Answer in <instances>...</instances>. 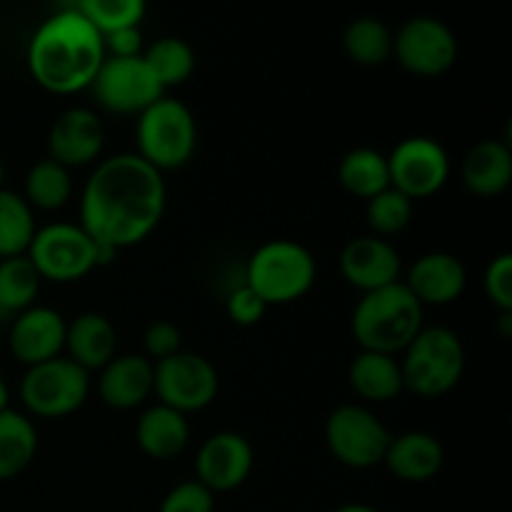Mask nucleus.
Returning a JSON list of instances; mask_svg holds the SVG:
<instances>
[{
    "mask_svg": "<svg viewBox=\"0 0 512 512\" xmlns=\"http://www.w3.org/2000/svg\"><path fill=\"white\" fill-rule=\"evenodd\" d=\"M143 348L145 358L150 363H158V360H165L183 350V335H180L178 325H173L170 320H155L145 328Z\"/></svg>",
    "mask_w": 512,
    "mask_h": 512,
    "instance_id": "obj_36",
    "label": "nucleus"
},
{
    "mask_svg": "<svg viewBox=\"0 0 512 512\" xmlns=\"http://www.w3.org/2000/svg\"><path fill=\"white\" fill-rule=\"evenodd\" d=\"M390 188L420 200L440 193L450 178V158L443 145L428 135L400 140L388 155Z\"/></svg>",
    "mask_w": 512,
    "mask_h": 512,
    "instance_id": "obj_13",
    "label": "nucleus"
},
{
    "mask_svg": "<svg viewBox=\"0 0 512 512\" xmlns=\"http://www.w3.org/2000/svg\"><path fill=\"white\" fill-rule=\"evenodd\" d=\"M408 285L410 293L418 298V303L433 305H450L465 293L468 285V270H465L463 260L453 253H443V250H433L425 253L410 265L408 278L403 280Z\"/></svg>",
    "mask_w": 512,
    "mask_h": 512,
    "instance_id": "obj_18",
    "label": "nucleus"
},
{
    "mask_svg": "<svg viewBox=\"0 0 512 512\" xmlns=\"http://www.w3.org/2000/svg\"><path fill=\"white\" fill-rule=\"evenodd\" d=\"M135 143L140 158L158 173L178 170L193 160L198 148V123L193 110L180 100L163 95L138 115Z\"/></svg>",
    "mask_w": 512,
    "mask_h": 512,
    "instance_id": "obj_6",
    "label": "nucleus"
},
{
    "mask_svg": "<svg viewBox=\"0 0 512 512\" xmlns=\"http://www.w3.org/2000/svg\"><path fill=\"white\" fill-rule=\"evenodd\" d=\"M218 390V370L200 353L180 350L153 363V393L158 395V403L178 413H200L218 398Z\"/></svg>",
    "mask_w": 512,
    "mask_h": 512,
    "instance_id": "obj_10",
    "label": "nucleus"
},
{
    "mask_svg": "<svg viewBox=\"0 0 512 512\" xmlns=\"http://www.w3.org/2000/svg\"><path fill=\"white\" fill-rule=\"evenodd\" d=\"M253 445L233 430H223L205 440L195 455V475L213 495L238 490L253 473Z\"/></svg>",
    "mask_w": 512,
    "mask_h": 512,
    "instance_id": "obj_14",
    "label": "nucleus"
},
{
    "mask_svg": "<svg viewBox=\"0 0 512 512\" xmlns=\"http://www.w3.org/2000/svg\"><path fill=\"white\" fill-rule=\"evenodd\" d=\"M65 358L93 373L105 368L118 353V330L103 313H80L65 325Z\"/></svg>",
    "mask_w": 512,
    "mask_h": 512,
    "instance_id": "obj_21",
    "label": "nucleus"
},
{
    "mask_svg": "<svg viewBox=\"0 0 512 512\" xmlns=\"http://www.w3.org/2000/svg\"><path fill=\"white\" fill-rule=\"evenodd\" d=\"M338 180L345 193L368 203L370 198L390 188L388 155L373 148H353L340 160Z\"/></svg>",
    "mask_w": 512,
    "mask_h": 512,
    "instance_id": "obj_26",
    "label": "nucleus"
},
{
    "mask_svg": "<svg viewBox=\"0 0 512 512\" xmlns=\"http://www.w3.org/2000/svg\"><path fill=\"white\" fill-rule=\"evenodd\" d=\"M25 255L38 270L40 280L50 283H75L93 273L98 265L115 260L113 253L95 245L80 223H50L38 228Z\"/></svg>",
    "mask_w": 512,
    "mask_h": 512,
    "instance_id": "obj_7",
    "label": "nucleus"
},
{
    "mask_svg": "<svg viewBox=\"0 0 512 512\" xmlns=\"http://www.w3.org/2000/svg\"><path fill=\"white\" fill-rule=\"evenodd\" d=\"M65 318L45 305H30L15 315L8 333V348L25 368L53 360L65 348Z\"/></svg>",
    "mask_w": 512,
    "mask_h": 512,
    "instance_id": "obj_17",
    "label": "nucleus"
},
{
    "mask_svg": "<svg viewBox=\"0 0 512 512\" xmlns=\"http://www.w3.org/2000/svg\"><path fill=\"white\" fill-rule=\"evenodd\" d=\"M90 90L95 95V103L113 115H140L165 95L163 85L158 83L143 55L138 58L105 55Z\"/></svg>",
    "mask_w": 512,
    "mask_h": 512,
    "instance_id": "obj_12",
    "label": "nucleus"
},
{
    "mask_svg": "<svg viewBox=\"0 0 512 512\" xmlns=\"http://www.w3.org/2000/svg\"><path fill=\"white\" fill-rule=\"evenodd\" d=\"M8 400H10V393H8V383L3 380V375H0V413H3L5 408H8Z\"/></svg>",
    "mask_w": 512,
    "mask_h": 512,
    "instance_id": "obj_40",
    "label": "nucleus"
},
{
    "mask_svg": "<svg viewBox=\"0 0 512 512\" xmlns=\"http://www.w3.org/2000/svg\"><path fill=\"white\" fill-rule=\"evenodd\" d=\"M158 512H215V495L198 480H185L165 495Z\"/></svg>",
    "mask_w": 512,
    "mask_h": 512,
    "instance_id": "obj_35",
    "label": "nucleus"
},
{
    "mask_svg": "<svg viewBox=\"0 0 512 512\" xmlns=\"http://www.w3.org/2000/svg\"><path fill=\"white\" fill-rule=\"evenodd\" d=\"M143 60L153 70L163 90L188 83L190 75L195 73L193 45L183 38H175V35H165V38H158L153 45H148L143 50Z\"/></svg>",
    "mask_w": 512,
    "mask_h": 512,
    "instance_id": "obj_30",
    "label": "nucleus"
},
{
    "mask_svg": "<svg viewBox=\"0 0 512 512\" xmlns=\"http://www.w3.org/2000/svg\"><path fill=\"white\" fill-rule=\"evenodd\" d=\"M335 512H378L373 505H365V503H348L343 508H338Z\"/></svg>",
    "mask_w": 512,
    "mask_h": 512,
    "instance_id": "obj_39",
    "label": "nucleus"
},
{
    "mask_svg": "<svg viewBox=\"0 0 512 512\" xmlns=\"http://www.w3.org/2000/svg\"><path fill=\"white\" fill-rule=\"evenodd\" d=\"M423 305L403 280L360 295L350 315V330L360 350L398 358L423 328Z\"/></svg>",
    "mask_w": 512,
    "mask_h": 512,
    "instance_id": "obj_3",
    "label": "nucleus"
},
{
    "mask_svg": "<svg viewBox=\"0 0 512 512\" xmlns=\"http://www.w3.org/2000/svg\"><path fill=\"white\" fill-rule=\"evenodd\" d=\"M365 218H368L370 230L378 238L388 240L390 235L403 233L413 220V200L405 198L395 188L383 190L365 205Z\"/></svg>",
    "mask_w": 512,
    "mask_h": 512,
    "instance_id": "obj_33",
    "label": "nucleus"
},
{
    "mask_svg": "<svg viewBox=\"0 0 512 512\" xmlns=\"http://www.w3.org/2000/svg\"><path fill=\"white\" fill-rule=\"evenodd\" d=\"M135 443L153 460L178 458L190 443L188 415L163 403L153 405L135 423Z\"/></svg>",
    "mask_w": 512,
    "mask_h": 512,
    "instance_id": "obj_23",
    "label": "nucleus"
},
{
    "mask_svg": "<svg viewBox=\"0 0 512 512\" xmlns=\"http://www.w3.org/2000/svg\"><path fill=\"white\" fill-rule=\"evenodd\" d=\"M98 373V398L108 408H140L153 395V363L143 353L115 355Z\"/></svg>",
    "mask_w": 512,
    "mask_h": 512,
    "instance_id": "obj_19",
    "label": "nucleus"
},
{
    "mask_svg": "<svg viewBox=\"0 0 512 512\" xmlns=\"http://www.w3.org/2000/svg\"><path fill=\"white\" fill-rule=\"evenodd\" d=\"M343 50L353 63L378 68L393 58V30L373 15L355 18L343 33Z\"/></svg>",
    "mask_w": 512,
    "mask_h": 512,
    "instance_id": "obj_27",
    "label": "nucleus"
},
{
    "mask_svg": "<svg viewBox=\"0 0 512 512\" xmlns=\"http://www.w3.org/2000/svg\"><path fill=\"white\" fill-rule=\"evenodd\" d=\"M393 58L415 78H440L458 60V38L440 18L415 15L393 33Z\"/></svg>",
    "mask_w": 512,
    "mask_h": 512,
    "instance_id": "obj_11",
    "label": "nucleus"
},
{
    "mask_svg": "<svg viewBox=\"0 0 512 512\" xmlns=\"http://www.w3.org/2000/svg\"><path fill=\"white\" fill-rule=\"evenodd\" d=\"M318 278L315 255L295 240H270L248 260L245 285L253 288L265 305H290L305 298Z\"/></svg>",
    "mask_w": 512,
    "mask_h": 512,
    "instance_id": "obj_5",
    "label": "nucleus"
},
{
    "mask_svg": "<svg viewBox=\"0 0 512 512\" xmlns=\"http://www.w3.org/2000/svg\"><path fill=\"white\" fill-rule=\"evenodd\" d=\"M225 310H228V318L233 320L235 325L250 328V325H258L260 320H263V315L268 313V305H265V300L260 298L253 288H248V285L243 283L228 295Z\"/></svg>",
    "mask_w": 512,
    "mask_h": 512,
    "instance_id": "obj_37",
    "label": "nucleus"
},
{
    "mask_svg": "<svg viewBox=\"0 0 512 512\" xmlns=\"http://www.w3.org/2000/svg\"><path fill=\"white\" fill-rule=\"evenodd\" d=\"M105 148V128L90 108H68L48 130V158L68 170L98 163Z\"/></svg>",
    "mask_w": 512,
    "mask_h": 512,
    "instance_id": "obj_15",
    "label": "nucleus"
},
{
    "mask_svg": "<svg viewBox=\"0 0 512 512\" xmlns=\"http://www.w3.org/2000/svg\"><path fill=\"white\" fill-rule=\"evenodd\" d=\"M38 455V430L18 410L0 413V480H13L30 468Z\"/></svg>",
    "mask_w": 512,
    "mask_h": 512,
    "instance_id": "obj_25",
    "label": "nucleus"
},
{
    "mask_svg": "<svg viewBox=\"0 0 512 512\" xmlns=\"http://www.w3.org/2000/svg\"><path fill=\"white\" fill-rule=\"evenodd\" d=\"M325 445L345 468L368 470L383 463L393 440L383 420L365 405H340L325 420Z\"/></svg>",
    "mask_w": 512,
    "mask_h": 512,
    "instance_id": "obj_9",
    "label": "nucleus"
},
{
    "mask_svg": "<svg viewBox=\"0 0 512 512\" xmlns=\"http://www.w3.org/2000/svg\"><path fill=\"white\" fill-rule=\"evenodd\" d=\"M88 398L90 373L63 355L33 365L20 380V400L35 418H68L78 413Z\"/></svg>",
    "mask_w": 512,
    "mask_h": 512,
    "instance_id": "obj_8",
    "label": "nucleus"
},
{
    "mask_svg": "<svg viewBox=\"0 0 512 512\" xmlns=\"http://www.w3.org/2000/svg\"><path fill=\"white\" fill-rule=\"evenodd\" d=\"M338 263L345 283L353 285L360 293L398 283L403 273L400 253L390 240L378 238V235H360L350 240L340 253Z\"/></svg>",
    "mask_w": 512,
    "mask_h": 512,
    "instance_id": "obj_16",
    "label": "nucleus"
},
{
    "mask_svg": "<svg viewBox=\"0 0 512 512\" xmlns=\"http://www.w3.org/2000/svg\"><path fill=\"white\" fill-rule=\"evenodd\" d=\"M103 60V35L78 10H55L28 43L30 78L53 95L88 90Z\"/></svg>",
    "mask_w": 512,
    "mask_h": 512,
    "instance_id": "obj_2",
    "label": "nucleus"
},
{
    "mask_svg": "<svg viewBox=\"0 0 512 512\" xmlns=\"http://www.w3.org/2000/svg\"><path fill=\"white\" fill-rule=\"evenodd\" d=\"M148 0H78V13L100 35L120 28H140Z\"/></svg>",
    "mask_w": 512,
    "mask_h": 512,
    "instance_id": "obj_32",
    "label": "nucleus"
},
{
    "mask_svg": "<svg viewBox=\"0 0 512 512\" xmlns=\"http://www.w3.org/2000/svg\"><path fill=\"white\" fill-rule=\"evenodd\" d=\"M348 383L365 403H390L405 390L403 370L395 355L360 350L348 368Z\"/></svg>",
    "mask_w": 512,
    "mask_h": 512,
    "instance_id": "obj_24",
    "label": "nucleus"
},
{
    "mask_svg": "<svg viewBox=\"0 0 512 512\" xmlns=\"http://www.w3.org/2000/svg\"><path fill=\"white\" fill-rule=\"evenodd\" d=\"M163 173L135 153H118L95 165L80 195V228L100 250L138 245L160 225L165 213Z\"/></svg>",
    "mask_w": 512,
    "mask_h": 512,
    "instance_id": "obj_1",
    "label": "nucleus"
},
{
    "mask_svg": "<svg viewBox=\"0 0 512 512\" xmlns=\"http://www.w3.org/2000/svg\"><path fill=\"white\" fill-rule=\"evenodd\" d=\"M103 45L108 58H138L145 50L140 28H120L113 33H105Z\"/></svg>",
    "mask_w": 512,
    "mask_h": 512,
    "instance_id": "obj_38",
    "label": "nucleus"
},
{
    "mask_svg": "<svg viewBox=\"0 0 512 512\" xmlns=\"http://www.w3.org/2000/svg\"><path fill=\"white\" fill-rule=\"evenodd\" d=\"M3 180H5V168L3 163H0V190H3Z\"/></svg>",
    "mask_w": 512,
    "mask_h": 512,
    "instance_id": "obj_41",
    "label": "nucleus"
},
{
    "mask_svg": "<svg viewBox=\"0 0 512 512\" xmlns=\"http://www.w3.org/2000/svg\"><path fill=\"white\" fill-rule=\"evenodd\" d=\"M40 275L28 260V255L0 260V310L5 313H23L40 293Z\"/></svg>",
    "mask_w": 512,
    "mask_h": 512,
    "instance_id": "obj_31",
    "label": "nucleus"
},
{
    "mask_svg": "<svg viewBox=\"0 0 512 512\" xmlns=\"http://www.w3.org/2000/svg\"><path fill=\"white\" fill-rule=\"evenodd\" d=\"M443 463V443L423 430L395 435L383 458L385 468L403 483H428L443 470Z\"/></svg>",
    "mask_w": 512,
    "mask_h": 512,
    "instance_id": "obj_20",
    "label": "nucleus"
},
{
    "mask_svg": "<svg viewBox=\"0 0 512 512\" xmlns=\"http://www.w3.org/2000/svg\"><path fill=\"white\" fill-rule=\"evenodd\" d=\"M483 290L500 313H512V255L503 253L490 260L483 275Z\"/></svg>",
    "mask_w": 512,
    "mask_h": 512,
    "instance_id": "obj_34",
    "label": "nucleus"
},
{
    "mask_svg": "<svg viewBox=\"0 0 512 512\" xmlns=\"http://www.w3.org/2000/svg\"><path fill=\"white\" fill-rule=\"evenodd\" d=\"M23 198L33 210H45V213L60 210L73 198V175L55 160H38L25 175Z\"/></svg>",
    "mask_w": 512,
    "mask_h": 512,
    "instance_id": "obj_28",
    "label": "nucleus"
},
{
    "mask_svg": "<svg viewBox=\"0 0 512 512\" xmlns=\"http://www.w3.org/2000/svg\"><path fill=\"white\" fill-rule=\"evenodd\" d=\"M35 230V210L28 200L13 190H0V260L28 253Z\"/></svg>",
    "mask_w": 512,
    "mask_h": 512,
    "instance_id": "obj_29",
    "label": "nucleus"
},
{
    "mask_svg": "<svg viewBox=\"0 0 512 512\" xmlns=\"http://www.w3.org/2000/svg\"><path fill=\"white\" fill-rule=\"evenodd\" d=\"M403 385L418 398H443L458 388L465 373V345L445 325L420 328L400 360Z\"/></svg>",
    "mask_w": 512,
    "mask_h": 512,
    "instance_id": "obj_4",
    "label": "nucleus"
},
{
    "mask_svg": "<svg viewBox=\"0 0 512 512\" xmlns=\"http://www.w3.org/2000/svg\"><path fill=\"white\" fill-rule=\"evenodd\" d=\"M463 185L478 198H498L512 183V150L503 140L473 145L460 168Z\"/></svg>",
    "mask_w": 512,
    "mask_h": 512,
    "instance_id": "obj_22",
    "label": "nucleus"
}]
</instances>
